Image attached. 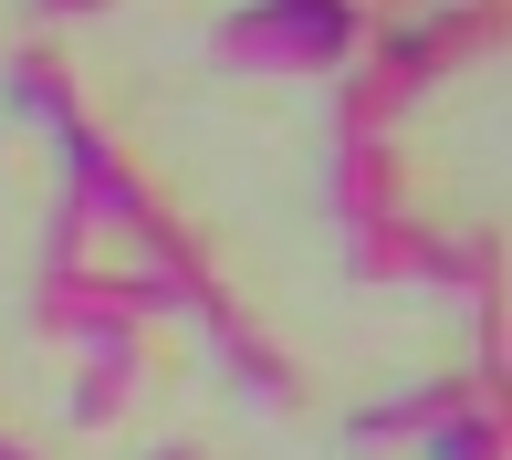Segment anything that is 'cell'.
<instances>
[{
  "label": "cell",
  "mask_w": 512,
  "mask_h": 460,
  "mask_svg": "<svg viewBox=\"0 0 512 460\" xmlns=\"http://www.w3.org/2000/svg\"><path fill=\"white\" fill-rule=\"evenodd\" d=\"M230 63H283V74H335L356 53V11L345 0H251L220 21Z\"/></svg>",
  "instance_id": "1"
},
{
  "label": "cell",
  "mask_w": 512,
  "mask_h": 460,
  "mask_svg": "<svg viewBox=\"0 0 512 460\" xmlns=\"http://www.w3.org/2000/svg\"><path fill=\"white\" fill-rule=\"evenodd\" d=\"M42 325L84 345L74 419H84V429H95V419H115V408H126V387H136V314H126V304H105L95 283H63L53 304H42Z\"/></svg>",
  "instance_id": "2"
},
{
  "label": "cell",
  "mask_w": 512,
  "mask_h": 460,
  "mask_svg": "<svg viewBox=\"0 0 512 460\" xmlns=\"http://www.w3.org/2000/svg\"><path fill=\"white\" fill-rule=\"evenodd\" d=\"M492 32H502V0H450V11H418V21H398V32H387V63H377V74H366L345 105H356V115H387L408 84H429L439 63H460L471 42H492Z\"/></svg>",
  "instance_id": "3"
},
{
  "label": "cell",
  "mask_w": 512,
  "mask_h": 460,
  "mask_svg": "<svg viewBox=\"0 0 512 460\" xmlns=\"http://www.w3.org/2000/svg\"><path fill=\"white\" fill-rule=\"evenodd\" d=\"M450 408H471V377H450V387H408V398L366 408L356 440H398V429H429V419H450Z\"/></svg>",
  "instance_id": "4"
},
{
  "label": "cell",
  "mask_w": 512,
  "mask_h": 460,
  "mask_svg": "<svg viewBox=\"0 0 512 460\" xmlns=\"http://www.w3.org/2000/svg\"><path fill=\"white\" fill-rule=\"evenodd\" d=\"M429 460H502V419L450 408V419H439V440H429Z\"/></svg>",
  "instance_id": "5"
},
{
  "label": "cell",
  "mask_w": 512,
  "mask_h": 460,
  "mask_svg": "<svg viewBox=\"0 0 512 460\" xmlns=\"http://www.w3.org/2000/svg\"><path fill=\"white\" fill-rule=\"evenodd\" d=\"M32 11H53V21H63V11H105V0H32Z\"/></svg>",
  "instance_id": "6"
},
{
  "label": "cell",
  "mask_w": 512,
  "mask_h": 460,
  "mask_svg": "<svg viewBox=\"0 0 512 460\" xmlns=\"http://www.w3.org/2000/svg\"><path fill=\"white\" fill-rule=\"evenodd\" d=\"M0 460H32V450H21V440H0Z\"/></svg>",
  "instance_id": "7"
},
{
  "label": "cell",
  "mask_w": 512,
  "mask_h": 460,
  "mask_svg": "<svg viewBox=\"0 0 512 460\" xmlns=\"http://www.w3.org/2000/svg\"><path fill=\"white\" fill-rule=\"evenodd\" d=\"M147 460H199V450H147Z\"/></svg>",
  "instance_id": "8"
}]
</instances>
